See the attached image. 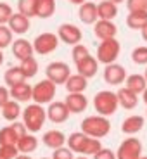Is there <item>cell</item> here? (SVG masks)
Wrapping results in <instances>:
<instances>
[{"label":"cell","mask_w":147,"mask_h":159,"mask_svg":"<svg viewBox=\"0 0 147 159\" xmlns=\"http://www.w3.org/2000/svg\"><path fill=\"white\" fill-rule=\"evenodd\" d=\"M69 114H71V111H69V107L66 106V102H50L48 104V109H47V118L50 119L52 123H64V121H68Z\"/></svg>","instance_id":"obj_11"},{"label":"cell","mask_w":147,"mask_h":159,"mask_svg":"<svg viewBox=\"0 0 147 159\" xmlns=\"http://www.w3.org/2000/svg\"><path fill=\"white\" fill-rule=\"evenodd\" d=\"M99 61H97V57L94 56H88L85 57L81 62L76 64V73H80L81 76H85V78H94V76L97 75V71H99Z\"/></svg>","instance_id":"obj_15"},{"label":"cell","mask_w":147,"mask_h":159,"mask_svg":"<svg viewBox=\"0 0 147 159\" xmlns=\"http://www.w3.org/2000/svg\"><path fill=\"white\" fill-rule=\"evenodd\" d=\"M9 92H11V99L17 100V102H28V100L33 99V87L26 81L11 87Z\"/></svg>","instance_id":"obj_19"},{"label":"cell","mask_w":147,"mask_h":159,"mask_svg":"<svg viewBox=\"0 0 147 159\" xmlns=\"http://www.w3.org/2000/svg\"><path fill=\"white\" fill-rule=\"evenodd\" d=\"M4 81L7 83V87H14V85H19L23 83V81H26V76L23 75V71H21L19 66H12L11 69H7V71L4 73Z\"/></svg>","instance_id":"obj_30"},{"label":"cell","mask_w":147,"mask_h":159,"mask_svg":"<svg viewBox=\"0 0 147 159\" xmlns=\"http://www.w3.org/2000/svg\"><path fill=\"white\" fill-rule=\"evenodd\" d=\"M125 87L130 88L131 92H135V93L140 95V93L147 88V80H145L144 75H130V76H126Z\"/></svg>","instance_id":"obj_28"},{"label":"cell","mask_w":147,"mask_h":159,"mask_svg":"<svg viewBox=\"0 0 147 159\" xmlns=\"http://www.w3.org/2000/svg\"><path fill=\"white\" fill-rule=\"evenodd\" d=\"M94 159H118V157H116V152H113L111 149H104L102 147L95 156H94Z\"/></svg>","instance_id":"obj_43"},{"label":"cell","mask_w":147,"mask_h":159,"mask_svg":"<svg viewBox=\"0 0 147 159\" xmlns=\"http://www.w3.org/2000/svg\"><path fill=\"white\" fill-rule=\"evenodd\" d=\"M16 159H31V157H30V154H19Z\"/></svg>","instance_id":"obj_47"},{"label":"cell","mask_w":147,"mask_h":159,"mask_svg":"<svg viewBox=\"0 0 147 159\" xmlns=\"http://www.w3.org/2000/svg\"><path fill=\"white\" fill-rule=\"evenodd\" d=\"M42 159H48V157H42ZM50 159H52V157H50Z\"/></svg>","instance_id":"obj_54"},{"label":"cell","mask_w":147,"mask_h":159,"mask_svg":"<svg viewBox=\"0 0 147 159\" xmlns=\"http://www.w3.org/2000/svg\"><path fill=\"white\" fill-rule=\"evenodd\" d=\"M11 128L14 130V133H16L17 140H19L21 137H24L26 133H30V131H28V128H26V125H24V123H21V121H12Z\"/></svg>","instance_id":"obj_42"},{"label":"cell","mask_w":147,"mask_h":159,"mask_svg":"<svg viewBox=\"0 0 147 159\" xmlns=\"http://www.w3.org/2000/svg\"><path fill=\"white\" fill-rule=\"evenodd\" d=\"M142 100H144V102L147 104V88H145V90L142 92Z\"/></svg>","instance_id":"obj_48"},{"label":"cell","mask_w":147,"mask_h":159,"mask_svg":"<svg viewBox=\"0 0 147 159\" xmlns=\"http://www.w3.org/2000/svg\"><path fill=\"white\" fill-rule=\"evenodd\" d=\"M144 125H145V119H144L142 116L131 114L121 123V131L126 133V135H130V137H133V135H137L139 131H142Z\"/></svg>","instance_id":"obj_16"},{"label":"cell","mask_w":147,"mask_h":159,"mask_svg":"<svg viewBox=\"0 0 147 159\" xmlns=\"http://www.w3.org/2000/svg\"><path fill=\"white\" fill-rule=\"evenodd\" d=\"M45 76L48 80H52L56 85H64L68 81V78L71 76V68L62 61H54L47 66L45 69Z\"/></svg>","instance_id":"obj_7"},{"label":"cell","mask_w":147,"mask_h":159,"mask_svg":"<svg viewBox=\"0 0 147 159\" xmlns=\"http://www.w3.org/2000/svg\"><path fill=\"white\" fill-rule=\"evenodd\" d=\"M78 17L83 24H95L99 21V12H97V4L87 0L85 4L80 5L78 9Z\"/></svg>","instance_id":"obj_13"},{"label":"cell","mask_w":147,"mask_h":159,"mask_svg":"<svg viewBox=\"0 0 147 159\" xmlns=\"http://www.w3.org/2000/svg\"><path fill=\"white\" fill-rule=\"evenodd\" d=\"M59 36L57 33H50V31H45V33H40L35 40H33V48L38 56H48L52 52L59 47Z\"/></svg>","instance_id":"obj_6"},{"label":"cell","mask_w":147,"mask_h":159,"mask_svg":"<svg viewBox=\"0 0 147 159\" xmlns=\"http://www.w3.org/2000/svg\"><path fill=\"white\" fill-rule=\"evenodd\" d=\"M66 106L69 107L71 114H80V112H83L88 106V100L83 93H68V97L64 99Z\"/></svg>","instance_id":"obj_17"},{"label":"cell","mask_w":147,"mask_h":159,"mask_svg":"<svg viewBox=\"0 0 147 159\" xmlns=\"http://www.w3.org/2000/svg\"><path fill=\"white\" fill-rule=\"evenodd\" d=\"M139 159H147V156H142V157H139Z\"/></svg>","instance_id":"obj_52"},{"label":"cell","mask_w":147,"mask_h":159,"mask_svg":"<svg viewBox=\"0 0 147 159\" xmlns=\"http://www.w3.org/2000/svg\"><path fill=\"white\" fill-rule=\"evenodd\" d=\"M75 159H88V156H81V154H80L78 157H75Z\"/></svg>","instance_id":"obj_51"},{"label":"cell","mask_w":147,"mask_h":159,"mask_svg":"<svg viewBox=\"0 0 147 159\" xmlns=\"http://www.w3.org/2000/svg\"><path fill=\"white\" fill-rule=\"evenodd\" d=\"M57 36H59L61 42H64L66 45H78L83 38V33L81 30L76 26V24H71V23H62L57 28Z\"/></svg>","instance_id":"obj_9"},{"label":"cell","mask_w":147,"mask_h":159,"mask_svg":"<svg viewBox=\"0 0 147 159\" xmlns=\"http://www.w3.org/2000/svg\"><path fill=\"white\" fill-rule=\"evenodd\" d=\"M4 64V52H2V48H0V66Z\"/></svg>","instance_id":"obj_49"},{"label":"cell","mask_w":147,"mask_h":159,"mask_svg":"<svg viewBox=\"0 0 147 159\" xmlns=\"http://www.w3.org/2000/svg\"><path fill=\"white\" fill-rule=\"evenodd\" d=\"M126 7L130 12L133 11H147V0H126Z\"/></svg>","instance_id":"obj_41"},{"label":"cell","mask_w":147,"mask_h":159,"mask_svg":"<svg viewBox=\"0 0 147 159\" xmlns=\"http://www.w3.org/2000/svg\"><path fill=\"white\" fill-rule=\"evenodd\" d=\"M57 4L56 0H36V11H35V17L40 19H48L56 14Z\"/></svg>","instance_id":"obj_23"},{"label":"cell","mask_w":147,"mask_h":159,"mask_svg":"<svg viewBox=\"0 0 147 159\" xmlns=\"http://www.w3.org/2000/svg\"><path fill=\"white\" fill-rule=\"evenodd\" d=\"M126 69L118 62H113V64H108L104 68V80L106 83L113 85V87H118V85H123L126 81Z\"/></svg>","instance_id":"obj_10"},{"label":"cell","mask_w":147,"mask_h":159,"mask_svg":"<svg viewBox=\"0 0 147 159\" xmlns=\"http://www.w3.org/2000/svg\"><path fill=\"white\" fill-rule=\"evenodd\" d=\"M81 131L87 133L88 137H92V139H104L111 131V121L108 119V116H100V114L87 116L81 121Z\"/></svg>","instance_id":"obj_1"},{"label":"cell","mask_w":147,"mask_h":159,"mask_svg":"<svg viewBox=\"0 0 147 159\" xmlns=\"http://www.w3.org/2000/svg\"><path fill=\"white\" fill-rule=\"evenodd\" d=\"M38 147V139L31 133H26L24 137H21L17 140V151L21 154H30V152H35Z\"/></svg>","instance_id":"obj_27"},{"label":"cell","mask_w":147,"mask_h":159,"mask_svg":"<svg viewBox=\"0 0 147 159\" xmlns=\"http://www.w3.org/2000/svg\"><path fill=\"white\" fill-rule=\"evenodd\" d=\"M14 42V33L7 24H0V48H7Z\"/></svg>","instance_id":"obj_34"},{"label":"cell","mask_w":147,"mask_h":159,"mask_svg":"<svg viewBox=\"0 0 147 159\" xmlns=\"http://www.w3.org/2000/svg\"><path fill=\"white\" fill-rule=\"evenodd\" d=\"M102 149V143H100V140L99 139H88V142H87V145H85V149H83V154L81 156H90V157H94V156L97 154V152Z\"/></svg>","instance_id":"obj_37"},{"label":"cell","mask_w":147,"mask_h":159,"mask_svg":"<svg viewBox=\"0 0 147 159\" xmlns=\"http://www.w3.org/2000/svg\"><path fill=\"white\" fill-rule=\"evenodd\" d=\"M94 33L99 40H109V38H116V33H118V26H116L113 21L108 19H99L94 24Z\"/></svg>","instance_id":"obj_14"},{"label":"cell","mask_w":147,"mask_h":159,"mask_svg":"<svg viewBox=\"0 0 147 159\" xmlns=\"http://www.w3.org/2000/svg\"><path fill=\"white\" fill-rule=\"evenodd\" d=\"M71 4H75V5H81V4H85L87 0H69Z\"/></svg>","instance_id":"obj_46"},{"label":"cell","mask_w":147,"mask_h":159,"mask_svg":"<svg viewBox=\"0 0 147 159\" xmlns=\"http://www.w3.org/2000/svg\"><path fill=\"white\" fill-rule=\"evenodd\" d=\"M140 35H142L144 42H147V26H145V28H142V30H140Z\"/></svg>","instance_id":"obj_45"},{"label":"cell","mask_w":147,"mask_h":159,"mask_svg":"<svg viewBox=\"0 0 147 159\" xmlns=\"http://www.w3.org/2000/svg\"><path fill=\"white\" fill-rule=\"evenodd\" d=\"M7 26L12 30V33L24 35V33H28V30H30V17L21 14V12H14Z\"/></svg>","instance_id":"obj_18"},{"label":"cell","mask_w":147,"mask_h":159,"mask_svg":"<svg viewBox=\"0 0 147 159\" xmlns=\"http://www.w3.org/2000/svg\"><path fill=\"white\" fill-rule=\"evenodd\" d=\"M56 92H57V85L52 80L45 78L33 87V100L36 104H42V106L44 104H50V102H54Z\"/></svg>","instance_id":"obj_5"},{"label":"cell","mask_w":147,"mask_h":159,"mask_svg":"<svg viewBox=\"0 0 147 159\" xmlns=\"http://www.w3.org/2000/svg\"><path fill=\"white\" fill-rule=\"evenodd\" d=\"M99 2H100V0H99Z\"/></svg>","instance_id":"obj_56"},{"label":"cell","mask_w":147,"mask_h":159,"mask_svg":"<svg viewBox=\"0 0 147 159\" xmlns=\"http://www.w3.org/2000/svg\"><path fill=\"white\" fill-rule=\"evenodd\" d=\"M119 54H121V43L118 38H109V40H100V43L97 45L95 57L100 64L108 66L118 61Z\"/></svg>","instance_id":"obj_4"},{"label":"cell","mask_w":147,"mask_h":159,"mask_svg":"<svg viewBox=\"0 0 147 159\" xmlns=\"http://www.w3.org/2000/svg\"><path fill=\"white\" fill-rule=\"evenodd\" d=\"M88 56H90V52H88V48L85 47L83 43L75 45L73 50H71V57H73V62H75V64L81 62V61H83L85 57H88Z\"/></svg>","instance_id":"obj_36"},{"label":"cell","mask_w":147,"mask_h":159,"mask_svg":"<svg viewBox=\"0 0 147 159\" xmlns=\"http://www.w3.org/2000/svg\"><path fill=\"white\" fill-rule=\"evenodd\" d=\"M119 100L118 93L111 90H100L94 97V109L97 111V114L100 116H111L118 111Z\"/></svg>","instance_id":"obj_3"},{"label":"cell","mask_w":147,"mask_h":159,"mask_svg":"<svg viewBox=\"0 0 147 159\" xmlns=\"http://www.w3.org/2000/svg\"><path fill=\"white\" fill-rule=\"evenodd\" d=\"M21 71H23V75L26 76V80L28 78H33V76H36V73H38V61L35 59V57H28V59L21 61Z\"/></svg>","instance_id":"obj_31"},{"label":"cell","mask_w":147,"mask_h":159,"mask_svg":"<svg viewBox=\"0 0 147 159\" xmlns=\"http://www.w3.org/2000/svg\"><path fill=\"white\" fill-rule=\"evenodd\" d=\"M0 159H5V157H2V156H0Z\"/></svg>","instance_id":"obj_55"},{"label":"cell","mask_w":147,"mask_h":159,"mask_svg":"<svg viewBox=\"0 0 147 159\" xmlns=\"http://www.w3.org/2000/svg\"><path fill=\"white\" fill-rule=\"evenodd\" d=\"M52 159H75V156H73V151L69 147H59L54 151V154H52Z\"/></svg>","instance_id":"obj_40"},{"label":"cell","mask_w":147,"mask_h":159,"mask_svg":"<svg viewBox=\"0 0 147 159\" xmlns=\"http://www.w3.org/2000/svg\"><path fill=\"white\" fill-rule=\"evenodd\" d=\"M118 100H119V106L123 109H135L139 106V93L131 92L130 88L123 87L118 90Z\"/></svg>","instance_id":"obj_21"},{"label":"cell","mask_w":147,"mask_h":159,"mask_svg":"<svg viewBox=\"0 0 147 159\" xmlns=\"http://www.w3.org/2000/svg\"><path fill=\"white\" fill-rule=\"evenodd\" d=\"M11 47H12V56L16 57L17 61L28 59V57L33 56V52H35V48H33V42H30V40H26V38L14 40Z\"/></svg>","instance_id":"obj_12"},{"label":"cell","mask_w":147,"mask_h":159,"mask_svg":"<svg viewBox=\"0 0 147 159\" xmlns=\"http://www.w3.org/2000/svg\"><path fill=\"white\" fill-rule=\"evenodd\" d=\"M19 104L21 102H17V100H14V99L9 100L4 107H2V116H4V119H7V121H17V118L23 114Z\"/></svg>","instance_id":"obj_29"},{"label":"cell","mask_w":147,"mask_h":159,"mask_svg":"<svg viewBox=\"0 0 147 159\" xmlns=\"http://www.w3.org/2000/svg\"><path fill=\"white\" fill-rule=\"evenodd\" d=\"M42 142H44L48 149H54V151H56V149L62 147L64 143L68 142V139H66V135H64L62 131H59V130H48V131L44 133Z\"/></svg>","instance_id":"obj_20"},{"label":"cell","mask_w":147,"mask_h":159,"mask_svg":"<svg viewBox=\"0 0 147 159\" xmlns=\"http://www.w3.org/2000/svg\"><path fill=\"white\" fill-rule=\"evenodd\" d=\"M131 61L135 64H139V66H147V47L145 45L133 48V52H131Z\"/></svg>","instance_id":"obj_35"},{"label":"cell","mask_w":147,"mask_h":159,"mask_svg":"<svg viewBox=\"0 0 147 159\" xmlns=\"http://www.w3.org/2000/svg\"><path fill=\"white\" fill-rule=\"evenodd\" d=\"M111 2H114V4H118V5H119L121 2H126V0H111Z\"/></svg>","instance_id":"obj_50"},{"label":"cell","mask_w":147,"mask_h":159,"mask_svg":"<svg viewBox=\"0 0 147 159\" xmlns=\"http://www.w3.org/2000/svg\"><path fill=\"white\" fill-rule=\"evenodd\" d=\"M118 159H139L142 157V142L139 139H125L119 143L118 152H116Z\"/></svg>","instance_id":"obj_8"},{"label":"cell","mask_w":147,"mask_h":159,"mask_svg":"<svg viewBox=\"0 0 147 159\" xmlns=\"http://www.w3.org/2000/svg\"><path fill=\"white\" fill-rule=\"evenodd\" d=\"M97 12H99V19L113 21L118 16V4H114L111 0H100L97 4Z\"/></svg>","instance_id":"obj_25"},{"label":"cell","mask_w":147,"mask_h":159,"mask_svg":"<svg viewBox=\"0 0 147 159\" xmlns=\"http://www.w3.org/2000/svg\"><path fill=\"white\" fill-rule=\"evenodd\" d=\"M126 26L130 30H142L147 26V11H133L126 16Z\"/></svg>","instance_id":"obj_26"},{"label":"cell","mask_w":147,"mask_h":159,"mask_svg":"<svg viewBox=\"0 0 147 159\" xmlns=\"http://www.w3.org/2000/svg\"><path fill=\"white\" fill-rule=\"evenodd\" d=\"M17 11L28 17H35L36 0H17Z\"/></svg>","instance_id":"obj_33"},{"label":"cell","mask_w":147,"mask_h":159,"mask_svg":"<svg viewBox=\"0 0 147 159\" xmlns=\"http://www.w3.org/2000/svg\"><path fill=\"white\" fill-rule=\"evenodd\" d=\"M47 121V109L42 104H30L23 111V123L26 125L30 133H36L44 128Z\"/></svg>","instance_id":"obj_2"},{"label":"cell","mask_w":147,"mask_h":159,"mask_svg":"<svg viewBox=\"0 0 147 159\" xmlns=\"http://www.w3.org/2000/svg\"><path fill=\"white\" fill-rule=\"evenodd\" d=\"M64 87H66L68 93H83L88 87V78H85L80 73H76V75L69 76L68 81L64 83Z\"/></svg>","instance_id":"obj_22"},{"label":"cell","mask_w":147,"mask_h":159,"mask_svg":"<svg viewBox=\"0 0 147 159\" xmlns=\"http://www.w3.org/2000/svg\"><path fill=\"white\" fill-rule=\"evenodd\" d=\"M88 139H90V137H88L87 133H83V131H75V133H71V135L68 137V147L71 149L73 152H76V154H83V149H85V145H87Z\"/></svg>","instance_id":"obj_24"},{"label":"cell","mask_w":147,"mask_h":159,"mask_svg":"<svg viewBox=\"0 0 147 159\" xmlns=\"http://www.w3.org/2000/svg\"><path fill=\"white\" fill-rule=\"evenodd\" d=\"M0 156L5 159H16L19 156L17 145H0Z\"/></svg>","instance_id":"obj_39"},{"label":"cell","mask_w":147,"mask_h":159,"mask_svg":"<svg viewBox=\"0 0 147 159\" xmlns=\"http://www.w3.org/2000/svg\"><path fill=\"white\" fill-rule=\"evenodd\" d=\"M0 145H17V137L11 128V125L0 130Z\"/></svg>","instance_id":"obj_32"},{"label":"cell","mask_w":147,"mask_h":159,"mask_svg":"<svg viewBox=\"0 0 147 159\" xmlns=\"http://www.w3.org/2000/svg\"><path fill=\"white\" fill-rule=\"evenodd\" d=\"M11 100V92L7 90V87H0V109Z\"/></svg>","instance_id":"obj_44"},{"label":"cell","mask_w":147,"mask_h":159,"mask_svg":"<svg viewBox=\"0 0 147 159\" xmlns=\"http://www.w3.org/2000/svg\"><path fill=\"white\" fill-rule=\"evenodd\" d=\"M144 76H145V80H147V68H145V75H144Z\"/></svg>","instance_id":"obj_53"},{"label":"cell","mask_w":147,"mask_h":159,"mask_svg":"<svg viewBox=\"0 0 147 159\" xmlns=\"http://www.w3.org/2000/svg\"><path fill=\"white\" fill-rule=\"evenodd\" d=\"M12 14H14V11H12L11 5L5 4V2H0V24H9Z\"/></svg>","instance_id":"obj_38"}]
</instances>
